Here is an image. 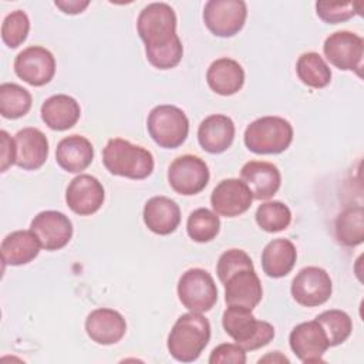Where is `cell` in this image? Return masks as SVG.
I'll list each match as a JSON object with an SVG mask.
<instances>
[{
    "mask_svg": "<svg viewBox=\"0 0 364 364\" xmlns=\"http://www.w3.org/2000/svg\"><path fill=\"white\" fill-rule=\"evenodd\" d=\"M136 30L145 44V55L159 70L176 67L183 55V46L176 34V14L166 3L145 6L136 20Z\"/></svg>",
    "mask_w": 364,
    "mask_h": 364,
    "instance_id": "6da1fadb",
    "label": "cell"
},
{
    "mask_svg": "<svg viewBox=\"0 0 364 364\" xmlns=\"http://www.w3.org/2000/svg\"><path fill=\"white\" fill-rule=\"evenodd\" d=\"M210 340V323L202 313H185L178 317L169 336L168 351L181 363L199 358Z\"/></svg>",
    "mask_w": 364,
    "mask_h": 364,
    "instance_id": "7a4b0ae2",
    "label": "cell"
},
{
    "mask_svg": "<svg viewBox=\"0 0 364 364\" xmlns=\"http://www.w3.org/2000/svg\"><path fill=\"white\" fill-rule=\"evenodd\" d=\"M102 162L112 175L128 179H145L154 171L152 154L122 138H111L102 149Z\"/></svg>",
    "mask_w": 364,
    "mask_h": 364,
    "instance_id": "3957f363",
    "label": "cell"
},
{
    "mask_svg": "<svg viewBox=\"0 0 364 364\" xmlns=\"http://www.w3.org/2000/svg\"><path fill=\"white\" fill-rule=\"evenodd\" d=\"M222 326L229 337L245 351H253L267 346L274 337V327L257 320L250 309L228 306L222 316Z\"/></svg>",
    "mask_w": 364,
    "mask_h": 364,
    "instance_id": "277c9868",
    "label": "cell"
},
{
    "mask_svg": "<svg viewBox=\"0 0 364 364\" xmlns=\"http://www.w3.org/2000/svg\"><path fill=\"white\" fill-rule=\"evenodd\" d=\"M243 141L246 148L255 154H282L293 141V127L282 117H262L246 127Z\"/></svg>",
    "mask_w": 364,
    "mask_h": 364,
    "instance_id": "5b68a950",
    "label": "cell"
},
{
    "mask_svg": "<svg viewBox=\"0 0 364 364\" xmlns=\"http://www.w3.org/2000/svg\"><path fill=\"white\" fill-rule=\"evenodd\" d=\"M146 128L156 145L173 149L185 142L189 132V119L181 108L165 104L151 109Z\"/></svg>",
    "mask_w": 364,
    "mask_h": 364,
    "instance_id": "8992f818",
    "label": "cell"
},
{
    "mask_svg": "<svg viewBox=\"0 0 364 364\" xmlns=\"http://www.w3.org/2000/svg\"><path fill=\"white\" fill-rule=\"evenodd\" d=\"M178 297L193 313H206L218 301V287L205 269H188L178 282Z\"/></svg>",
    "mask_w": 364,
    "mask_h": 364,
    "instance_id": "52a82bcc",
    "label": "cell"
},
{
    "mask_svg": "<svg viewBox=\"0 0 364 364\" xmlns=\"http://www.w3.org/2000/svg\"><path fill=\"white\" fill-rule=\"evenodd\" d=\"M323 53L327 61L343 71H357L361 75L364 40L358 34L340 30L330 34L323 44Z\"/></svg>",
    "mask_w": 364,
    "mask_h": 364,
    "instance_id": "ba28073f",
    "label": "cell"
},
{
    "mask_svg": "<svg viewBox=\"0 0 364 364\" xmlns=\"http://www.w3.org/2000/svg\"><path fill=\"white\" fill-rule=\"evenodd\" d=\"M247 17L243 0H209L203 7V21L208 30L218 37L237 34Z\"/></svg>",
    "mask_w": 364,
    "mask_h": 364,
    "instance_id": "9c48e42d",
    "label": "cell"
},
{
    "mask_svg": "<svg viewBox=\"0 0 364 364\" xmlns=\"http://www.w3.org/2000/svg\"><path fill=\"white\" fill-rule=\"evenodd\" d=\"M209 168L206 162L196 155H182L173 159L168 169V182L171 188L185 196L202 192L209 182Z\"/></svg>",
    "mask_w": 364,
    "mask_h": 364,
    "instance_id": "30bf717a",
    "label": "cell"
},
{
    "mask_svg": "<svg viewBox=\"0 0 364 364\" xmlns=\"http://www.w3.org/2000/svg\"><path fill=\"white\" fill-rule=\"evenodd\" d=\"M291 296L306 307L324 304L333 291V283L328 273L317 266L303 267L291 282Z\"/></svg>",
    "mask_w": 364,
    "mask_h": 364,
    "instance_id": "8fae6325",
    "label": "cell"
},
{
    "mask_svg": "<svg viewBox=\"0 0 364 364\" xmlns=\"http://www.w3.org/2000/svg\"><path fill=\"white\" fill-rule=\"evenodd\" d=\"M14 71L24 82L43 87L55 74V58L50 50L41 46H30L16 55Z\"/></svg>",
    "mask_w": 364,
    "mask_h": 364,
    "instance_id": "7c38bea8",
    "label": "cell"
},
{
    "mask_svg": "<svg viewBox=\"0 0 364 364\" xmlns=\"http://www.w3.org/2000/svg\"><path fill=\"white\" fill-rule=\"evenodd\" d=\"M30 230L37 236L46 250H60L73 237V223L70 218L58 210H43L34 216Z\"/></svg>",
    "mask_w": 364,
    "mask_h": 364,
    "instance_id": "4fadbf2b",
    "label": "cell"
},
{
    "mask_svg": "<svg viewBox=\"0 0 364 364\" xmlns=\"http://www.w3.org/2000/svg\"><path fill=\"white\" fill-rule=\"evenodd\" d=\"M225 301L228 306H239L253 310L263 297V289L255 267H242L230 273L223 282Z\"/></svg>",
    "mask_w": 364,
    "mask_h": 364,
    "instance_id": "5bb4252c",
    "label": "cell"
},
{
    "mask_svg": "<svg viewBox=\"0 0 364 364\" xmlns=\"http://www.w3.org/2000/svg\"><path fill=\"white\" fill-rule=\"evenodd\" d=\"M105 192L102 183L92 175L80 173L67 186V206L80 216L95 213L104 203Z\"/></svg>",
    "mask_w": 364,
    "mask_h": 364,
    "instance_id": "9a60e30c",
    "label": "cell"
},
{
    "mask_svg": "<svg viewBox=\"0 0 364 364\" xmlns=\"http://www.w3.org/2000/svg\"><path fill=\"white\" fill-rule=\"evenodd\" d=\"M289 343L291 351L303 363H323V355L330 347L317 320L297 324L289 336Z\"/></svg>",
    "mask_w": 364,
    "mask_h": 364,
    "instance_id": "2e32d148",
    "label": "cell"
},
{
    "mask_svg": "<svg viewBox=\"0 0 364 364\" xmlns=\"http://www.w3.org/2000/svg\"><path fill=\"white\" fill-rule=\"evenodd\" d=\"M253 202L250 189L242 179L229 178L220 181L210 195V205L215 213L235 218L245 213Z\"/></svg>",
    "mask_w": 364,
    "mask_h": 364,
    "instance_id": "e0dca14e",
    "label": "cell"
},
{
    "mask_svg": "<svg viewBox=\"0 0 364 364\" xmlns=\"http://www.w3.org/2000/svg\"><path fill=\"white\" fill-rule=\"evenodd\" d=\"M85 331L88 337L101 346L118 343L127 333V321L122 314L114 309H95L85 318Z\"/></svg>",
    "mask_w": 364,
    "mask_h": 364,
    "instance_id": "ac0fdd59",
    "label": "cell"
},
{
    "mask_svg": "<svg viewBox=\"0 0 364 364\" xmlns=\"http://www.w3.org/2000/svg\"><path fill=\"white\" fill-rule=\"evenodd\" d=\"M16 165L24 171L41 168L48 158V141L38 128L27 127L14 135Z\"/></svg>",
    "mask_w": 364,
    "mask_h": 364,
    "instance_id": "d6986e66",
    "label": "cell"
},
{
    "mask_svg": "<svg viewBox=\"0 0 364 364\" xmlns=\"http://www.w3.org/2000/svg\"><path fill=\"white\" fill-rule=\"evenodd\" d=\"M240 178L250 189L253 199H270L280 188L282 175L276 165L266 161H249L240 169Z\"/></svg>",
    "mask_w": 364,
    "mask_h": 364,
    "instance_id": "ffe728a7",
    "label": "cell"
},
{
    "mask_svg": "<svg viewBox=\"0 0 364 364\" xmlns=\"http://www.w3.org/2000/svg\"><path fill=\"white\" fill-rule=\"evenodd\" d=\"M235 139V124L230 117L213 114L206 117L198 128V141L203 151L222 154L230 148Z\"/></svg>",
    "mask_w": 364,
    "mask_h": 364,
    "instance_id": "44dd1931",
    "label": "cell"
},
{
    "mask_svg": "<svg viewBox=\"0 0 364 364\" xmlns=\"http://www.w3.org/2000/svg\"><path fill=\"white\" fill-rule=\"evenodd\" d=\"M144 223L161 236L171 235L181 223V209L175 200L166 196H154L144 206Z\"/></svg>",
    "mask_w": 364,
    "mask_h": 364,
    "instance_id": "7402d4cb",
    "label": "cell"
},
{
    "mask_svg": "<svg viewBox=\"0 0 364 364\" xmlns=\"http://www.w3.org/2000/svg\"><path fill=\"white\" fill-rule=\"evenodd\" d=\"M94 159L92 144L82 135H70L63 138L55 148V161L58 166L70 173H80L87 169Z\"/></svg>",
    "mask_w": 364,
    "mask_h": 364,
    "instance_id": "603a6c76",
    "label": "cell"
},
{
    "mask_svg": "<svg viewBox=\"0 0 364 364\" xmlns=\"http://www.w3.org/2000/svg\"><path fill=\"white\" fill-rule=\"evenodd\" d=\"M40 114L41 119L50 129L65 131L78 122L81 108L75 98L67 94H57L48 97L41 104Z\"/></svg>",
    "mask_w": 364,
    "mask_h": 364,
    "instance_id": "cb8c5ba5",
    "label": "cell"
},
{
    "mask_svg": "<svg viewBox=\"0 0 364 364\" xmlns=\"http://www.w3.org/2000/svg\"><path fill=\"white\" fill-rule=\"evenodd\" d=\"M206 81L216 94L223 97L233 95L245 84V70L236 60L222 57L209 65Z\"/></svg>",
    "mask_w": 364,
    "mask_h": 364,
    "instance_id": "d4e9b609",
    "label": "cell"
},
{
    "mask_svg": "<svg viewBox=\"0 0 364 364\" xmlns=\"http://www.w3.org/2000/svg\"><path fill=\"white\" fill-rule=\"evenodd\" d=\"M41 245L31 230H16L9 233L1 242V257L4 264L21 266L34 260Z\"/></svg>",
    "mask_w": 364,
    "mask_h": 364,
    "instance_id": "484cf974",
    "label": "cell"
},
{
    "mask_svg": "<svg viewBox=\"0 0 364 364\" xmlns=\"http://www.w3.org/2000/svg\"><path fill=\"white\" fill-rule=\"evenodd\" d=\"M297 250L289 239H273L262 252V269L273 279L287 276L296 264Z\"/></svg>",
    "mask_w": 364,
    "mask_h": 364,
    "instance_id": "4316f807",
    "label": "cell"
},
{
    "mask_svg": "<svg viewBox=\"0 0 364 364\" xmlns=\"http://www.w3.org/2000/svg\"><path fill=\"white\" fill-rule=\"evenodd\" d=\"M337 240L348 247L357 246L364 240V209L361 205L346 208L334 223Z\"/></svg>",
    "mask_w": 364,
    "mask_h": 364,
    "instance_id": "83f0119b",
    "label": "cell"
},
{
    "mask_svg": "<svg viewBox=\"0 0 364 364\" xmlns=\"http://www.w3.org/2000/svg\"><path fill=\"white\" fill-rule=\"evenodd\" d=\"M299 80L311 88H324L331 81V70L324 58L314 51L304 53L299 57L296 64Z\"/></svg>",
    "mask_w": 364,
    "mask_h": 364,
    "instance_id": "f1b7e54d",
    "label": "cell"
},
{
    "mask_svg": "<svg viewBox=\"0 0 364 364\" xmlns=\"http://www.w3.org/2000/svg\"><path fill=\"white\" fill-rule=\"evenodd\" d=\"M31 94L18 84L3 82L0 85V114L7 119L24 117L31 108Z\"/></svg>",
    "mask_w": 364,
    "mask_h": 364,
    "instance_id": "f546056e",
    "label": "cell"
},
{
    "mask_svg": "<svg viewBox=\"0 0 364 364\" xmlns=\"http://www.w3.org/2000/svg\"><path fill=\"white\" fill-rule=\"evenodd\" d=\"M220 229V220L218 213L206 209L199 208L195 209L186 222V232L188 236L198 243H206L213 240Z\"/></svg>",
    "mask_w": 364,
    "mask_h": 364,
    "instance_id": "4dcf8cb0",
    "label": "cell"
},
{
    "mask_svg": "<svg viewBox=\"0 0 364 364\" xmlns=\"http://www.w3.org/2000/svg\"><path fill=\"white\" fill-rule=\"evenodd\" d=\"M316 320L320 323L321 328L324 330L330 347L344 343L351 334V330H353L351 317L343 310H337V309L326 310L320 313L316 317Z\"/></svg>",
    "mask_w": 364,
    "mask_h": 364,
    "instance_id": "1f68e13d",
    "label": "cell"
},
{
    "mask_svg": "<svg viewBox=\"0 0 364 364\" xmlns=\"http://www.w3.org/2000/svg\"><path fill=\"white\" fill-rule=\"evenodd\" d=\"M255 218L260 229L269 233H276L289 228L291 222V212L283 202L269 200L257 208Z\"/></svg>",
    "mask_w": 364,
    "mask_h": 364,
    "instance_id": "d6a6232c",
    "label": "cell"
},
{
    "mask_svg": "<svg viewBox=\"0 0 364 364\" xmlns=\"http://www.w3.org/2000/svg\"><path fill=\"white\" fill-rule=\"evenodd\" d=\"M30 20L26 11L16 10L7 14L1 24V40L9 48H17L27 38Z\"/></svg>",
    "mask_w": 364,
    "mask_h": 364,
    "instance_id": "836d02e7",
    "label": "cell"
},
{
    "mask_svg": "<svg viewBox=\"0 0 364 364\" xmlns=\"http://www.w3.org/2000/svg\"><path fill=\"white\" fill-rule=\"evenodd\" d=\"M363 1H347V3H330L317 1L316 13L327 24H338L350 20L355 14H361Z\"/></svg>",
    "mask_w": 364,
    "mask_h": 364,
    "instance_id": "e575fe53",
    "label": "cell"
},
{
    "mask_svg": "<svg viewBox=\"0 0 364 364\" xmlns=\"http://www.w3.org/2000/svg\"><path fill=\"white\" fill-rule=\"evenodd\" d=\"M242 267H255L250 256L242 249H229L223 252L216 264V273L220 283L233 272Z\"/></svg>",
    "mask_w": 364,
    "mask_h": 364,
    "instance_id": "d590c367",
    "label": "cell"
},
{
    "mask_svg": "<svg viewBox=\"0 0 364 364\" xmlns=\"http://www.w3.org/2000/svg\"><path fill=\"white\" fill-rule=\"evenodd\" d=\"M210 364H245L246 351L232 343H223L215 347L209 355Z\"/></svg>",
    "mask_w": 364,
    "mask_h": 364,
    "instance_id": "8d00e7d4",
    "label": "cell"
},
{
    "mask_svg": "<svg viewBox=\"0 0 364 364\" xmlns=\"http://www.w3.org/2000/svg\"><path fill=\"white\" fill-rule=\"evenodd\" d=\"M0 138H1V165L0 171L6 172L9 166L16 164V144L14 139L7 134V131H0Z\"/></svg>",
    "mask_w": 364,
    "mask_h": 364,
    "instance_id": "74e56055",
    "label": "cell"
},
{
    "mask_svg": "<svg viewBox=\"0 0 364 364\" xmlns=\"http://www.w3.org/2000/svg\"><path fill=\"white\" fill-rule=\"evenodd\" d=\"M54 4L65 14H78V13H82L88 7L90 1L88 0H84V1H81V0H57Z\"/></svg>",
    "mask_w": 364,
    "mask_h": 364,
    "instance_id": "f35d334b",
    "label": "cell"
},
{
    "mask_svg": "<svg viewBox=\"0 0 364 364\" xmlns=\"http://www.w3.org/2000/svg\"><path fill=\"white\" fill-rule=\"evenodd\" d=\"M274 355H280V351H274ZM266 358H273V361H276V358L273 357V354H269V355H266L264 358H260V360H259V363H260V361H263V360H266ZM280 361H286V363H289V360H287L286 357H283V355H280Z\"/></svg>",
    "mask_w": 364,
    "mask_h": 364,
    "instance_id": "ab89813d",
    "label": "cell"
}]
</instances>
